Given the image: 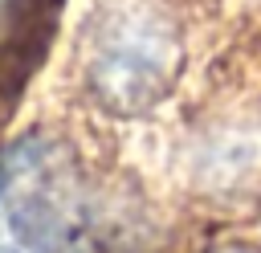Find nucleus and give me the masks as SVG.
Returning <instances> with one entry per match:
<instances>
[{"instance_id":"obj_1","label":"nucleus","mask_w":261,"mask_h":253,"mask_svg":"<svg viewBox=\"0 0 261 253\" xmlns=\"http://www.w3.org/2000/svg\"><path fill=\"white\" fill-rule=\"evenodd\" d=\"M171 37L159 20L151 16H122L110 24V33L102 37L98 53H94V86L110 106L122 110H139L151 106L163 90L167 78L175 69V53H171Z\"/></svg>"},{"instance_id":"obj_2","label":"nucleus","mask_w":261,"mask_h":253,"mask_svg":"<svg viewBox=\"0 0 261 253\" xmlns=\"http://www.w3.org/2000/svg\"><path fill=\"white\" fill-rule=\"evenodd\" d=\"M61 0H0V73L4 86H12V78L20 82L29 69V45L33 53L45 41V29L53 20Z\"/></svg>"},{"instance_id":"obj_3","label":"nucleus","mask_w":261,"mask_h":253,"mask_svg":"<svg viewBox=\"0 0 261 253\" xmlns=\"http://www.w3.org/2000/svg\"><path fill=\"white\" fill-rule=\"evenodd\" d=\"M216 253H261V249H249V245H224V249H216Z\"/></svg>"},{"instance_id":"obj_4","label":"nucleus","mask_w":261,"mask_h":253,"mask_svg":"<svg viewBox=\"0 0 261 253\" xmlns=\"http://www.w3.org/2000/svg\"><path fill=\"white\" fill-rule=\"evenodd\" d=\"M0 253H12V249H8V245H4V241H0Z\"/></svg>"}]
</instances>
